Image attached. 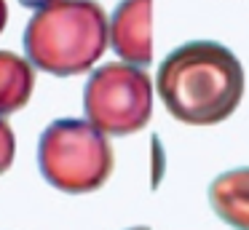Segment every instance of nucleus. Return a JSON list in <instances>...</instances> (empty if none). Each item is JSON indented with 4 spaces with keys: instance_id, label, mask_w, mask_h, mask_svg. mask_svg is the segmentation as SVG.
Here are the masks:
<instances>
[{
    "instance_id": "f257e3e1",
    "label": "nucleus",
    "mask_w": 249,
    "mask_h": 230,
    "mask_svg": "<svg viewBox=\"0 0 249 230\" xmlns=\"http://www.w3.org/2000/svg\"><path fill=\"white\" fill-rule=\"evenodd\" d=\"M158 94L169 115L188 126H214L236 112L247 78L236 53L214 40H190L158 67Z\"/></svg>"
},
{
    "instance_id": "f03ea898",
    "label": "nucleus",
    "mask_w": 249,
    "mask_h": 230,
    "mask_svg": "<svg viewBox=\"0 0 249 230\" xmlns=\"http://www.w3.org/2000/svg\"><path fill=\"white\" fill-rule=\"evenodd\" d=\"M110 43V21L94 0H62L35 11L24 30V51L33 67L56 78L91 70Z\"/></svg>"
},
{
    "instance_id": "7ed1b4c3",
    "label": "nucleus",
    "mask_w": 249,
    "mask_h": 230,
    "mask_svg": "<svg viewBox=\"0 0 249 230\" xmlns=\"http://www.w3.org/2000/svg\"><path fill=\"white\" fill-rule=\"evenodd\" d=\"M43 179L62 193H91L113 174V147L107 134L89 121L59 118L49 123L38 142Z\"/></svg>"
},
{
    "instance_id": "20e7f679",
    "label": "nucleus",
    "mask_w": 249,
    "mask_h": 230,
    "mask_svg": "<svg viewBox=\"0 0 249 230\" xmlns=\"http://www.w3.org/2000/svg\"><path fill=\"white\" fill-rule=\"evenodd\" d=\"M83 112L107 137H129L153 115V83L142 67L107 62L94 70L83 88Z\"/></svg>"
},
{
    "instance_id": "39448f33",
    "label": "nucleus",
    "mask_w": 249,
    "mask_h": 230,
    "mask_svg": "<svg viewBox=\"0 0 249 230\" xmlns=\"http://www.w3.org/2000/svg\"><path fill=\"white\" fill-rule=\"evenodd\" d=\"M110 46L134 67L153 62V0H121L110 16Z\"/></svg>"
},
{
    "instance_id": "423d86ee",
    "label": "nucleus",
    "mask_w": 249,
    "mask_h": 230,
    "mask_svg": "<svg viewBox=\"0 0 249 230\" xmlns=\"http://www.w3.org/2000/svg\"><path fill=\"white\" fill-rule=\"evenodd\" d=\"M214 214L236 230H249V166L231 169L209 185Z\"/></svg>"
},
{
    "instance_id": "0eeeda50",
    "label": "nucleus",
    "mask_w": 249,
    "mask_h": 230,
    "mask_svg": "<svg viewBox=\"0 0 249 230\" xmlns=\"http://www.w3.org/2000/svg\"><path fill=\"white\" fill-rule=\"evenodd\" d=\"M35 88V70L30 59L14 51H0V118L22 110Z\"/></svg>"
},
{
    "instance_id": "6e6552de",
    "label": "nucleus",
    "mask_w": 249,
    "mask_h": 230,
    "mask_svg": "<svg viewBox=\"0 0 249 230\" xmlns=\"http://www.w3.org/2000/svg\"><path fill=\"white\" fill-rule=\"evenodd\" d=\"M14 155H17V137L14 128L0 118V174H6L14 166Z\"/></svg>"
},
{
    "instance_id": "1a4fd4ad",
    "label": "nucleus",
    "mask_w": 249,
    "mask_h": 230,
    "mask_svg": "<svg viewBox=\"0 0 249 230\" xmlns=\"http://www.w3.org/2000/svg\"><path fill=\"white\" fill-rule=\"evenodd\" d=\"M19 3L27 5V8L40 11V8H49V5H54V3H62V0H19Z\"/></svg>"
},
{
    "instance_id": "9d476101",
    "label": "nucleus",
    "mask_w": 249,
    "mask_h": 230,
    "mask_svg": "<svg viewBox=\"0 0 249 230\" xmlns=\"http://www.w3.org/2000/svg\"><path fill=\"white\" fill-rule=\"evenodd\" d=\"M6 21H8V5L6 0H0V32L6 30Z\"/></svg>"
},
{
    "instance_id": "9b49d317",
    "label": "nucleus",
    "mask_w": 249,
    "mask_h": 230,
    "mask_svg": "<svg viewBox=\"0 0 249 230\" xmlns=\"http://www.w3.org/2000/svg\"><path fill=\"white\" fill-rule=\"evenodd\" d=\"M129 230H150V228H129Z\"/></svg>"
}]
</instances>
